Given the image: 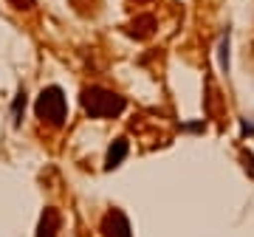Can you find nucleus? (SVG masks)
Here are the masks:
<instances>
[{"instance_id":"f257e3e1","label":"nucleus","mask_w":254,"mask_h":237,"mask_svg":"<svg viewBox=\"0 0 254 237\" xmlns=\"http://www.w3.org/2000/svg\"><path fill=\"white\" fill-rule=\"evenodd\" d=\"M79 102H82V110L91 118H116V116H122L125 108H127L125 96H119V93L108 91V88H102V85L85 88Z\"/></svg>"},{"instance_id":"f03ea898","label":"nucleus","mask_w":254,"mask_h":237,"mask_svg":"<svg viewBox=\"0 0 254 237\" xmlns=\"http://www.w3.org/2000/svg\"><path fill=\"white\" fill-rule=\"evenodd\" d=\"M34 113L40 121H46L51 127H60L68 116V102H65V93L63 88H57V85H48L40 91L37 96V105H34Z\"/></svg>"},{"instance_id":"7ed1b4c3","label":"nucleus","mask_w":254,"mask_h":237,"mask_svg":"<svg viewBox=\"0 0 254 237\" xmlns=\"http://www.w3.org/2000/svg\"><path fill=\"white\" fill-rule=\"evenodd\" d=\"M102 237H133L130 220L122 209H110L102 220Z\"/></svg>"},{"instance_id":"20e7f679","label":"nucleus","mask_w":254,"mask_h":237,"mask_svg":"<svg viewBox=\"0 0 254 237\" xmlns=\"http://www.w3.org/2000/svg\"><path fill=\"white\" fill-rule=\"evenodd\" d=\"M155 31V17L153 14H138L127 23V34L136 37V40H147V37Z\"/></svg>"},{"instance_id":"39448f33","label":"nucleus","mask_w":254,"mask_h":237,"mask_svg":"<svg viewBox=\"0 0 254 237\" xmlns=\"http://www.w3.org/2000/svg\"><path fill=\"white\" fill-rule=\"evenodd\" d=\"M60 232V212L48 206L43 215H40V223H37V237H57Z\"/></svg>"},{"instance_id":"423d86ee","label":"nucleus","mask_w":254,"mask_h":237,"mask_svg":"<svg viewBox=\"0 0 254 237\" xmlns=\"http://www.w3.org/2000/svg\"><path fill=\"white\" fill-rule=\"evenodd\" d=\"M127 153H130V144H127V138H116V141L108 147L105 170H116V167H122V161L127 158Z\"/></svg>"},{"instance_id":"0eeeda50","label":"nucleus","mask_w":254,"mask_h":237,"mask_svg":"<svg viewBox=\"0 0 254 237\" xmlns=\"http://www.w3.org/2000/svg\"><path fill=\"white\" fill-rule=\"evenodd\" d=\"M23 110H26V91L20 88L17 96H14V105H11V124L20 127V118H23Z\"/></svg>"},{"instance_id":"6e6552de","label":"nucleus","mask_w":254,"mask_h":237,"mask_svg":"<svg viewBox=\"0 0 254 237\" xmlns=\"http://www.w3.org/2000/svg\"><path fill=\"white\" fill-rule=\"evenodd\" d=\"M220 68L229 71V37H223V43H220Z\"/></svg>"},{"instance_id":"1a4fd4ad","label":"nucleus","mask_w":254,"mask_h":237,"mask_svg":"<svg viewBox=\"0 0 254 237\" xmlns=\"http://www.w3.org/2000/svg\"><path fill=\"white\" fill-rule=\"evenodd\" d=\"M11 3V9H17V11H31L34 9V0H9Z\"/></svg>"},{"instance_id":"9d476101","label":"nucleus","mask_w":254,"mask_h":237,"mask_svg":"<svg viewBox=\"0 0 254 237\" xmlns=\"http://www.w3.org/2000/svg\"><path fill=\"white\" fill-rule=\"evenodd\" d=\"M243 164H246V170L254 175V155L252 153H243Z\"/></svg>"}]
</instances>
